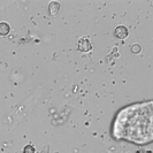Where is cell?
<instances>
[{"instance_id":"obj_5","label":"cell","mask_w":153,"mask_h":153,"mask_svg":"<svg viewBox=\"0 0 153 153\" xmlns=\"http://www.w3.org/2000/svg\"><path fill=\"white\" fill-rule=\"evenodd\" d=\"M23 153H35V147L32 145H27L23 149Z\"/></svg>"},{"instance_id":"obj_2","label":"cell","mask_w":153,"mask_h":153,"mask_svg":"<svg viewBox=\"0 0 153 153\" xmlns=\"http://www.w3.org/2000/svg\"><path fill=\"white\" fill-rule=\"evenodd\" d=\"M91 42L88 37H83L78 40V50L82 52H89L91 50Z\"/></svg>"},{"instance_id":"obj_4","label":"cell","mask_w":153,"mask_h":153,"mask_svg":"<svg viewBox=\"0 0 153 153\" xmlns=\"http://www.w3.org/2000/svg\"><path fill=\"white\" fill-rule=\"evenodd\" d=\"M9 30H10V28H9V24H8V23H6V22L0 23V35H1V36L8 35Z\"/></svg>"},{"instance_id":"obj_6","label":"cell","mask_w":153,"mask_h":153,"mask_svg":"<svg viewBox=\"0 0 153 153\" xmlns=\"http://www.w3.org/2000/svg\"><path fill=\"white\" fill-rule=\"evenodd\" d=\"M131 51H132V52H135V53H139V52H140V46L138 45V44L132 45V47H131Z\"/></svg>"},{"instance_id":"obj_1","label":"cell","mask_w":153,"mask_h":153,"mask_svg":"<svg viewBox=\"0 0 153 153\" xmlns=\"http://www.w3.org/2000/svg\"><path fill=\"white\" fill-rule=\"evenodd\" d=\"M152 102H140L123 108L115 119L113 134L119 139L144 144L153 137Z\"/></svg>"},{"instance_id":"obj_3","label":"cell","mask_w":153,"mask_h":153,"mask_svg":"<svg viewBox=\"0 0 153 153\" xmlns=\"http://www.w3.org/2000/svg\"><path fill=\"white\" fill-rule=\"evenodd\" d=\"M115 36L117 37V38L120 39H123L126 38L127 36H128V29L124 27V25H119L114 31Z\"/></svg>"}]
</instances>
